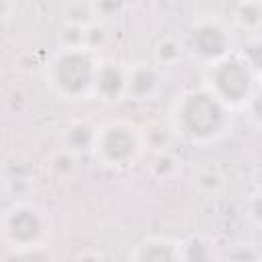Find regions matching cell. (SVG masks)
I'll return each mask as SVG.
<instances>
[{
	"mask_svg": "<svg viewBox=\"0 0 262 262\" xmlns=\"http://www.w3.org/2000/svg\"><path fill=\"white\" fill-rule=\"evenodd\" d=\"M166 123L174 139L190 145H211L231 133L235 113L199 84L184 88L174 96Z\"/></svg>",
	"mask_w": 262,
	"mask_h": 262,
	"instance_id": "cell-1",
	"label": "cell"
},
{
	"mask_svg": "<svg viewBox=\"0 0 262 262\" xmlns=\"http://www.w3.org/2000/svg\"><path fill=\"white\" fill-rule=\"evenodd\" d=\"M201 86L237 115L258 102V66L244 51L233 49L227 55L203 66Z\"/></svg>",
	"mask_w": 262,
	"mask_h": 262,
	"instance_id": "cell-2",
	"label": "cell"
},
{
	"mask_svg": "<svg viewBox=\"0 0 262 262\" xmlns=\"http://www.w3.org/2000/svg\"><path fill=\"white\" fill-rule=\"evenodd\" d=\"M100 59L102 55L88 47H59L43 68L47 90L66 102L92 100Z\"/></svg>",
	"mask_w": 262,
	"mask_h": 262,
	"instance_id": "cell-3",
	"label": "cell"
},
{
	"mask_svg": "<svg viewBox=\"0 0 262 262\" xmlns=\"http://www.w3.org/2000/svg\"><path fill=\"white\" fill-rule=\"evenodd\" d=\"M53 233V221L45 207L35 201H12L0 213V244L12 254L43 250Z\"/></svg>",
	"mask_w": 262,
	"mask_h": 262,
	"instance_id": "cell-4",
	"label": "cell"
},
{
	"mask_svg": "<svg viewBox=\"0 0 262 262\" xmlns=\"http://www.w3.org/2000/svg\"><path fill=\"white\" fill-rule=\"evenodd\" d=\"M145 151L147 147L137 123L127 119H111L96 125L90 156L102 168L129 170L145 156Z\"/></svg>",
	"mask_w": 262,
	"mask_h": 262,
	"instance_id": "cell-5",
	"label": "cell"
},
{
	"mask_svg": "<svg viewBox=\"0 0 262 262\" xmlns=\"http://www.w3.org/2000/svg\"><path fill=\"white\" fill-rule=\"evenodd\" d=\"M182 45L184 53L196 59L203 68L233 51V35L229 23H225L221 16L199 14L182 37Z\"/></svg>",
	"mask_w": 262,
	"mask_h": 262,
	"instance_id": "cell-6",
	"label": "cell"
},
{
	"mask_svg": "<svg viewBox=\"0 0 262 262\" xmlns=\"http://www.w3.org/2000/svg\"><path fill=\"white\" fill-rule=\"evenodd\" d=\"M164 88V70L154 61H133L127 63L125 80V100L129 102H149L160 96Z\"/></svg>",
	"mask_w": 262,
	"mask_h": 262,
	"instance_id": "cell-7",
	"label": "cell"
},
{
	"mask_svg": "<svg viewBox=\"0 0 262 262\" xmlns=\"http://www.w3.org/2000/svg\"><path fill=\"white\" fill-rule=\"evenodd\" d=\"M125 80H127V61L115 57H102L94 76L92 100H100L104 104L123 102Z\"/></svg>",
	"mask_w": 262,
	"mask_h": 262,
	"instance_id": "cell-8",
	"label": "cell"
},
{
	"mask_svg": "<svg viewBox=\"0 0 262 262\" xmlns=\"http://www.w3.org/2000/svg\"><path fill=\"white\" fill-rule=\"evenodd\" d=\"M127 262H182L178 239L168 235H147L129 250Z\"/></svg>",
	"mask_w": 262,
	"mask_h": 262,
	"instance_id": "cell-9",
	"label": "cell"
},
{
	"mask_svg": "<svg viewBox=\"0 0 262 262\" xmlns=\"http://www.w3.org/2000/svg\"><path fill=\"white\" fill-rule=\"evenodd\" d=\"M96 125L98 123H94L92 119H70L57 133L59 147L74 154V156L90 154Z\"/></svg>",
	"mask_w": 262,
	"mask_h": 262,
	"instance_id": "cell-10",
	"label": "cell"
},
{
	"mask_svg": "<svg viewBox=\"0 0 262 262\" xmlns=\"http://www.w3.org/2000/svg\"><path fill=\"white\" fill-rule=\"evenodd\" d=\"M190 186L203 199H217L227 188V176L217 164L207 162V164H203V166L192 170Z\"/></svg>",
	"mask_w": 262,
	"mask_h": 262,
	"instance_id": "cell-11",
	"label": "cell"
},
{
	"mask_svg": "<svg viewBox=\"0 0 262 262\" xmlns=\"http://www.w3.org/2000/svg\"><path fill=\"white\" fill-rule=\"evenodd\" d=\"M178 246L182 262H219V254L213 239L203 233L186 235L184 239H178Z\"/></svg>",
	"mask_w": 262,
	"mask_h": 262,
	"instance_id": "cell-12",
	"label": "cell"
},
{
	"mask_svg": "<svg viewBox=\"0 0 262 262\" xmlns=\"http://www.w3.org/2000/svg\"><path fill=\"white\" fill-rule=\"evenodd\" d=\"M231 23L246 31V33H258L262 27V2L258 0H244L231 6Z\"/></svg>",
	"mask_w": 262,
	"mask_h": 262,
	"instance_id": "cell-13",
	"label": "cell"
},
{
	"mask_svg": "<svg viewBox=\"0 0 262 262\" xmlns=\"http://www.w3.org/2000/svg\"><path fill=\"white\" fill-rule=\"evenodd\" d=\"M184 55L186 53H184V45H182L180 37L166 35V37H160L156 41V45H154V63L160 70L178 66Z\"/></svg>",
	"mask_w": 262,
	"mask_h": 262,
	"instance_id": "cell-14",
	"label": "cell"
},
{
	"mask_svg": "<svg viewBox=\"0 0 262 262\" xmlns=\"http://www.w3.org/2000/svg\"><path fill=\"white\" fill-rule=\"evenodd\" d=\"M78 156L57 147L55 151H51L47 158H45V170L49 176H53L55 180H70L76 170H78Z\"/></svg>",
	"mask_w": 262,
	"mask_h": 262,
	"instance_id": "cell-15",
	"label": "cell"
},
{
	"mask_svg": "<svg viewBox=\"0 0 262 262\" xmlns=\"http://www.w3.org/2000/svg\"><path fill=\"white\" fill-rule=\"evenodd\" d=\"M180 164H182L180 158L172 149L154 151V156L149 160V172L158 180H170L180 172Z\"/></svg>",
	"mask_w": 262,
	"mask_h": 262,
	"instance_id": "cell-16",
	"label": "cell"
},
{
	"mask_svg": "<svg viewBox=\"0 0 262 262\" xmlns=\"http://www.w3.org/2000/svg\"><path fill=\"white\" fill-rule=\"evenodd\" d=\"M143 133V141L147 149L154 151H162V149H170V141L174 139L170 133L168 123H149L145 127H141Z\"/></svg>",
	"mask_w": 262,
	"mask_h": 262,
	"instance_id": "cell-17",
	"label": "cell"
},
{
	"mask_svg": "<svg viewBox=\"0 0 262 262\" xmlns=\"http://www.w3.org/2000/svg\"><path fill=\"white\" fill-rule=\"evenodd\" d=\"M63 16L68 25H78V27H88L92 23H98L92 2H72L63 8Z\"/></svg>",
	"mask_w": 262,
	"mask_h": 262,
	"instance_id": "cell-18",
	"label": "cell"
},
{
	"mask_svg": "<svg viewBox=\"0 0 262 262\" xmlns=\"http://www.w3.org/2000/svg\"><path fill=\"white\" fill-rule=\"evenodd\" d=\"M76 262H113V260L106 252H102L98 248H88L76 256Z\"/></svg>",
	"mask_w": 262,
	"mask_h": 262,
	"instance_id": "cell-19",
	"label": "cell"
},
{
	"mask_svg": "<svg viewBox=\"0 0 262 262\" xmlns=\"http://www.w3.org/2000/svg\"><path fill=\"white\" fill-rule=\"evenodd\" d=\"M260 199H258V194H252V199H250V203H248V211H250V221L258 227V223H260V203H258Z\"/></svg>",
	"mask_w": 262,
	"mask_h": 262,
	"instance_id": "cell-20",
	"label": "cell"
}]
</instances>
